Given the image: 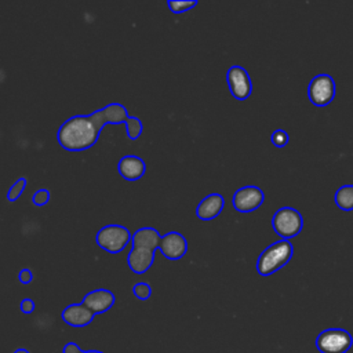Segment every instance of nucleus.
I'll return each instance as SVG.
<instances>
[{
  "label": "nucleus",
  "mask_w": 353,
  "mask_h": 353,
  "mask_svg": "<svg viewBox=\"0 0 353 353\" xmlns=\"http://www.w3.org/2000/svg\"><path fill=\"white\" fill-rule=\"evenodd\" d=\"M130 119L124 105L113 102L91 114H76L62 123L57 132L58 143L70 152H80L95 145L99 132L108 124L127 123Z\"/></svg>",
  "instance_id": "nucleus-1"
},
{
  "label": "nucleus",
  "mask_w": 353,
  "mask_h": 353,
  "mask_svg": "<svg viewBox=\"0 0 353 353\" xmlns=\"http://www.w3.org/2000/svg\"><path fill=\"white\" fill-rule=\"evenodd\" d=\"M294 247L290 240L281 239L268 245L256 261V272L261 276H270L284 268L292 258Z\"/></svg>",
  "instance_id": "nucleus-2"
},
{
  "label": "nucleus",
  "mask_w": 353,
  "mask_h": 353,
  "mask_svg": "<svg viewBox=\"0 0 353 353\" xmlns=\"http://www.w3.org/2000/svg\"><path fill=\"white\" fill-rule=\"evenodd\" d=\"M132 240L130 230L121 225H105L95 236V243L109 254H117L123 251Z\"/></svg>",
  "instance_id": "nucleus-3"
},
{
  "label": "nucleus",
  "mask_w": 353,
  "mask_h": 353,
  "mask_svg": "<svg viewBox=\"0 0 353 353\" xmlns=\"http://www.w3.org/2000/svg\"><path fill=\"white\" fill-rule=\"evenodd\" d=\"M272 226L281 239H291L301 233L303 218L301 212L292 207H281L272 216Z\"/></svg>",
  "instance_id": "nucleus-4"
},
{
  "label": "nucleus",
  "mask_w": 353,
  "mask_h": 353,
  "mask_svg": "<svg viewBox=\"0 0 353 353\" xmlns=\"http://www.w3.org/2000/svg\"><path fill=\"white\" fill-rule=\"evenodd\" d=\"M353 345V336L343 328H327L316 338L320 353H346Z\"/></svg>",
  "instance_id": "nucleus-5"
},
{
  "label": "nucleus",
  "mask_w": 353,
  "mask_h": 353,
  "mask_svg": "<svg viewBox=\"0 0 353 353\" xmlns=\"http://www.w3.org/2000/svg\"><path fill=\"white\" fill-rule=\"evenodd\" d=\"M335 81L327 73L314 76L307 85V97L316 106H327L335 97Z\"/></svg>",
  "instance_id": "nucleus-6"
},
{
  "label": "nucleus",
  "mask_w": 353,
  "mask_h": 353,
  "mask_svg": "<svg viewBox=\"0 0 353 353\" xmlns=\"http://www.w3.org/2000/svg\"><path fill=\"white\" fill-rule=\"evenodd\" d=\"M226 80H228L229 91L236 99L244 101L251 95L252 83H251L250 74L243 66H239V65L230 66L226 73Z\"/></svg>",
  "instance_id": "nucleus-7"
},
{
  "label": "nucleus",
  "mask_w": 353,
  "mask_h": 353,
  "mask_svg": "<svg viewBox=\"0 0 353 353\" xmlns=\"http://www.w3.org/2000/svg\"><path fill=\"white\" fill-rule=\"evenodd\" d=\"M263 199H265V194L262 189H259L258 186L250 185V186H243L237 189L233 194L232 203L234 210H237L239 212H251L261 207V204L263 203Z\"/></svg>",
  "instance_id": "nucleus-8"
},
{
  "label": "nucleus",
  "mask_w": 353,
  "mask_h": 353,
  "mask_svg": "<svg viewBox=\"0 0 353 353\" xmlns=\"http://www.w3.org/2000/svg\"><path fill=\"white\" fill-rule=\"evenodd\" d=\"M161 254L171 261L181 259L188 250V241L183 234L179 232H168L161 236V241L159 245Z\"/></svg>",
  "instance_id": "nucleus-9"
},
{
  "label": "nucleus",
  "mask_w": 353,
  "mask_h": 353,
  "mask_svg": "<svg viewBox=\"0 0 353 353\" xmlns=\"http://www.w3.org/2000/svg\"><path fill=\"white\" fill-rule=\"evenodd\" d=\"M114 294L106 288L92 290L84 295L81 303L85 305L92 313L99 314L109 310L114 305Z\"/></svg>",
  "instance_id": "nucleus-10"
},
{
  "label": "nucleus",
  "mask_w": 353,
  "mask_h": 353,
  "mask_svg": "<svg viewBox=\"0 0 353 353\" xmlns=\"http://www.w3.org/2000/svg\"><path fill=\"white\" fill-rule=\"evenodd\" d=\"M95 313H92L83 303H72L62 310V320L72 327H85L94 320Z\"/></svg>",
  "instance_id": "nucleus-11"
},
{
  "label": "nucleus",
  "mask_w": 353,
  "mask_h": 353,
  "mask_svg": "<svg viewBox=\"0 0 353 353\" xmlns=\"http://www.w3.org/2000/svg\"><path fill=\"white\" fill-rule=\"evenodd\" d=\"M153 261H154V251L149 248L132 247L127 255L128 268L137 274H143L145 272H148L153 265Z\"/></svg>",
  "instance_id": "nucleus-12"
},
{
  "label": "nucleus",
  "mask_w": 353,
  "mask_h": 353,
  "mask_svg": "<svg viewBox=\"0 0 353 353\" xmlns=\"http://www.w3.org/2000/svg\"><path fill=\"white\" fill-rule=\"evenodd\" d=\"M117 171L127 181H137L143 176L146 171V164L141 157L135 154H127L119 160Z\"/></svg>",
  "instance_id": "nucleus-13"
},
{
  "label": "nucleus",
  "mask_w": 353,
  "mask_h": 353,
  "mask_svg": "<svg viewBox=\"0 0 353 353\" xmlns=\"http://www.w3.org/2000/svg\"><path fill=\"white\" fill-rule=\"evenodd\" d=\"M225 199L219 193H210L207 194L197 205L196 215L203 221H211L216 218L221 211L223 210Z\"/></svg>",
  "instance_id": "nucleus-14"
},
{
  "label": "nucleus",
  "mask_w": 353,
  "mask_h": 353,
  "mask_svg": "<svg viewBox=\"0 0 353 353\" xmlns=\"http://www.w3.org/2000/svg\"><path fill=\"white\" fill-rule=\"evenodd\" d=\"M132 247H142V248H149V250H156L160 245L161 236L154 228L146 226V228H139L134 234H132Z\"/></svg>",
  "instance_id": "nucleus-15"
},
{
  "label": "nucleus",
  "mask_w": 353,
  "mask_h": 353,
  "mask_svg": "<svg viewBox=\"0 0 353 353\" xmlns=\"http://www.w3.org/2000/svg\"><path fill=\"white\" fill-rule=\"evenodd\" d=\"M335 204L342 210V211H352L353 210V185L347 183L341 186L335 192Z\"/></svg>",
  "instance_id": "nucleus-16"
},
{
  "label": "nucleus",
  "mask_w": 353,
  "mask_h": 353,
  "mask_svg": "<svg viewBox=\"0 0 353 353\" xmlns=\"http://www.w3.org/2000/svg\"><path fill=\"white\" fill-rule=\"evenodd\" d=\"M167 6L171 12L174 14H182L185 11L192 10L193 7L197 6L196 0H168Z\"/></svg>",
  "instance_id": "nucleus-17"
},
{
  "label": "nucleus",
  "mask_w": 353,
  "mask_h": 353,
  "mask_svg": "<svg viewBox=\"0 0 353 353\" xmlns=\"http://www.w3.org/2000/svg\"><path fill=\"white\" fill-rule=\"evenodd\" d=\"M125 128H127V135L130 139H138L142 134V121L135 117V116H130V119L125 123Z\"/></svg>",
  "instance_id": "nucleus-18"
},
{
  "label": "nucleus",
  "mask_w": 353,
  "mask_h": 353,
  "mask_svg": "<svg viewBox=\"0 0 353 353\" xmlns=\"http://www.w3.org/2000/svg\"><path fill=\"white\" fill-rule=\"evenodd\" d=\"M25 188H26V178H25V176H21V178L17 179V181L12 183V186L8 189V192H7V200L11 201V203L15 201V200H18V197L23 193Z\"/></svg>",
  "instance_id": "nucleus-19"
},
{
  "label": "nucleus",
  "mask_w": 353,
  "mask_h": 353,
  "mask_svg": "<svg viewBox=\"0 0 353 353\" xmlns=\"http://www.w3.org/2000/svg\"><path fill=\"white\" fill-rule=\"evenodd\" d=\"M132 292H134V295H135L138 299L146 301V299H149V296L152 295V288H150V285H149L148 283L141 281V283L134 284Z\"/></svg>",
  "instance_id": "nucleus-20"
},
{
  "label": "nucleus",
  "mask_w": 353,
  "mask_h": 353,
  "mask_svg": "<svg viewBox=\"0 0 353 353\" xmlns=\"http://www.w3.org/2000/svg\"><path fill=\"white\" fill-rule=\"evenodd\" d=\"M270 139H272V143H273L276 148H284V146L288 143V139H290V138H288V134H287L284 130L279 128V130H274V131H273Z\"/></svg>",
  "instance_id": "nucleus-21"
},
{
  "label": "nucleus",
  "mask_w": 353,
  "mask_h": 353,
  "mask_svg": "<svg viewBox=\"0 0 353 353\" xmlns=\"http://www.w3.org/2000/svg\"><path fill=\"white\" fill-rule=\"evenodd\" d=\"M48 201H50V192L47 189H39L32 196V203L37 207L46 205Z\"/></svg>",
  "instance_id": "nucleus-22"
},
{
  "label": "nucleus",
  "mask_w": 353,
  "mask_h": 353,
  "mask_svg": "<svg viewBox=\"0 0 353 353\" xmlns=\"http://www.w3.org/2000/svg\"><path fill=\"white\" fill-rule=\"evenodd\" d=\"M19 307H21V310H22L23 313L29 314V313H33V310H34L36 305H34V302H33L30 298H25V299H22V301H21Z\"/></svg>",
  "instance_id": "nucleus-23"
},
{
  "label": "nucleus",
  "mask_w": 353,
  "mask_h": 353,
  "mask_svg": "<svg viewBox=\"0 0 353 353\" xmlns=\"http://www.w3.org/2000/svg\"><path fill=\"white\" fill-rule=\"evenodd\" d=\"M33 279V273L29 270V269H22L19 270L18 273V280L22 283V284H29Z\"/></svg>",
  "instance_id": "nucleus-24"
},
{
  "label": "nucleus",
  "mask_w": 353,
  "mask_h": 353,
  "mask_svg": "<svg viewBox=\"0 0 353 353\" xmlns=\"http://www.w3.org/2000/svg\"><path fill=\"white\" fill-rule=\"evenodd\" d=\"M62 353H83V350H81V347H80L77 343H74V342H68V343L63 346Z\"/></svg>",
  "instance_id": "nucleus-25"
},
{
  "label": "nucleus",
  "mask_w": 353,
  "mask_h": 353,
  "mask_svg": "<svg viewBox=\"0 0 353 353\" xmlns=\"http://www.w3.org/2000/svg\"><path fill=\"white\" fill-rule=\"evenodd\" d=\"M14 353H30V352H29V350H26V349H22V347H21V349H17Z\"/></svg>",
  "instance_id": "nucleus-26"
},
{
  "label": "nucleus",
  "mask_w": 353,
  "mask_h": 353,
  "mask_svg": "<svg viewBox=\"0 0 353 353\" xmlns=\"http://www.w3.org/2000/svg\"><path fill=\"white\" fill-rule=\"evenodd\" d=\"M83 353H103V352H99V350H83Z\"/></svg>",
  "instance_id": "nucleus-27"
}]
</instances>
